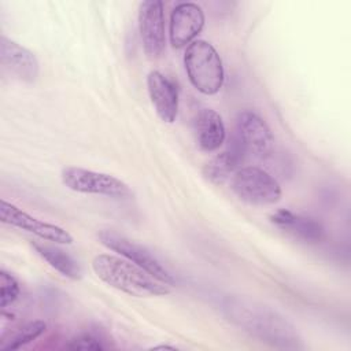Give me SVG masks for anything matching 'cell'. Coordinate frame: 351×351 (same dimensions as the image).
I'll list each match as a JSON object with an SVG mask.
<instances>
[{
    "mask_svg": "<svg viewBox=\"0 0 351 351\" xmlns=\"http://www.w3.org/2000/svg\"><path fill=\"white\" fill-rule=\"evenodd\" d=\"M223 311L229 321L251 336L281 350L303 348L296 328L276 310L243 298H228Z\"/></svg>",
    "mask_w": 351,
    "mask_h": 351,
    "instance_id": "obj_1",
    "label": "cell"
},
{
    "mask_svg": "<svg viewBox=\"0 0 351 351\" xmlns=\"http://www.w3.org/2000/svg\"><path fill=\"white\" fill-rule=\"evenodd\" d=\"M92 269L99 280L130 296L152 298L171 292L170 285L156 280L126 258L100 254L93 258Z\"/></svg>",
    "mask_w": 351,
    "mask_h": 351,
    "instance_id": "obj_2",
    "label": "cell"
},
{
    "mask_svg": "<svg viewBox=\"0 0 351 351\" xmlns=\"http://www.w3.org/2000/svg\"><path fill=\"white\" fill-rule=\"evenodd\" d=\"M184 66L191 84L203 95H215L223 85L225 73L217 49L204 40L189 44L184 53Z\"/></svg>",
    "mask_w": 351,
    "mask_h": 351,
    "instance_id": "obj_3",
    "label": "cell"
},
{
    "mask_svg": "<svg viewBox=\"0 0 351 351\" xmlns=\"http://www.w3.org/2000/svg\"><path fill=\"white\" fill-rule=\"evenodd\" d=\"M230 189L240 200L254 206H269L281 199L277 180L256 166L237 169L230 177Z\"/></svg>",
    "mask_w": 351,
    "mask_h": 351,
    "instance_id": "obj_4",
    "label": "cell"
},
{
    "mask_svg": "<svg viewBox=\"0 0 351 351\" xmlns=\"http://www.w3.org/2000/svg\"><path fill=\"white\" fill-rule=\"evenodd\" d=\"M60 178L64 186L78 193L103 195L117 199H125L132 195L130 188L122 180L82 167H64L60 173Z\"/></svg>",
    "mask_w": 351,
    "mask_h": 351,
    "instance_id": "obj_5",
    "label": "cell"
},
{
    "mask_svg": "<svg viewBox=\"0 0 351 351\" xmlns=\"http://www.w3.org/2000/svg\"><path fill=\"white\" fill-rule=\"evenodd\" d=\"M232 140L245 158H265L273 148V134L267 123L252 111H241L236 118Z\"/></svg>",
    "mask_w": 351,
    "mask_h": 351,
    "instance_id": "obj_6",
    "label": "cell"
},
{
    "mask_svg": "<svg viewBox=\"0 0 351 351\" xmlns=\"http://www.w3.org/2000/svg\"><path fill=\"white\" fill-rule=\"evenodd\" d=\"M99 240L100 243L107 247L108 250H112L118 252L121 256L132 261L137 266L143 267L145 271H148L152 277L156 280L174 287L176 278L160 265V262L143 245L126 239L125 236L114 232V230H100L99 232Z\"/></svg>",
    "mask_w": 351,
    "mask_h": 351,
    "instance_id": "obj_7",
    "label": "cell"
},
{
    "mask_svg": "<svg viewBox=\"0 0 351 351\" xmlns=\"http://www.w3.org/2000/svg\"><path fill=\"white\" fill-rule=\"evenodd\" d=\"M138 32L145 55L148 58L160 56L166 44L165 11L160 0H148L140 4Z\"/></svg>",
    "mask_w": 351,
    "mask_h": 351,
    "instance_id": "obj_8",
    "label": "cell"
},
{
    "mask_svg": "<svg viewBox=\"0 0 351 351\" xmlns=\"http://www.w3.org/2000/svg\"><path fill=\"white\" fill-rule=\"evenodd\" d=\"M0 219L4 223L33 233L43 240L53 241L58 244L73 243V236L66 229L53 223L40 221L5 200H1L0 203Z\"/></svg>",
    "mask_w": 351,
    "mask_h": 351,
    "instance_id": "obj_9",
    "label": "cell"
},
{
    "mask_svg": "<svg viewBox=\"0 0 351 351\" xmlns=\"http://www.w3.org/2000/svg\"><path fill=\"white\" fill-rule=\"evenodd\" d=\"M204 26V12L196 3H180L170 15L169 36L174 48H182L193 43Z\"/></svg>",
    "mask_w": 351,
    "mask_h": 351,
    "instance_id": "obj_10",
    "label": "cell"
},
{
    "mask_svg": "<svg viewBox=\"0 0 351 351\" xmlns=\"http://www.w3.org/2000/svg\"><path fill=\"white\" fill-rule=\"evenodd\" d=\"M0 60L1 66L22 82L32 84L38 77L40 67L34 53L5 36L0 37Z\"/></svg>",
    "mask_w": 351,
    "mask_h": 351,
    "instance_id": "obj_11",
    "label": "cell"
},
{
    "mask_svg": "<svg viewBox=\"0 0 351 351\" xmlns=\"http://www.w3.org/2000/svg\"><path fill=\"white\" fill-rule=\"evenodd\" d=\"M147 89L158 117L166 123H173L178 114L177 85L160 71L154 70L147 77Z\"/></svg>",
    "mask_w": 351,
    "mask_h": 351,
    "instance_id": "obj_12",
    "label": "cell"
},
{
    "mask_svg": "<svg viewBox=\"0 0 351 351\" xmlns=\"http://www.w3.org/2000/svg\"><path fill=\"white\" fill-rule=\"evenodd\" d=\"M269 218L273 225L298 239H302L303 241L319 243L324 239V226L311 217L296 214L287 208H280L271 213Z\"/></svg>",
    "mask_w": 351,
    "mask_h": 351,
    "instance_id": "obj_13",
    "label": "cell"
},
{
    "mask_svg": "<svg viewBox=\"0 0 351 351\" xmlns=\"http://www.w3.org/2000/svg\"><path fill=\"white\" fill-rule=\"evenodd\" d=\"M195 138L200 149L217 151L225 141L226 132L221 115L211 108H202L193 119Z\"/></svg>",
    "mask_w": 351,
    "mask_h": 351,
    "instance_id": "obj_14",
    "label": "cell"
},
{
    "mask_svg": "<svg viewBox=\"0 0 351 351\" xmlns=\"http://www.w3.org/2000/svg\"><path fill=\"white\" fill-rule=\"evenodd\" d=\"M245 156L241 148L232 140L228 149L211 158L203 167V176L206 180L215 185L223 184L233 173L241 167Z\"/></svg>",
    "mask_w": 351,
    "mask_h": 351,
    "instance_id": "obj_15",
    "label": "cell"
},
{
    "mask_svg": "<svg viewBox=\"0 0 351 351\" xmlns=\"http://www.w3.org/2000/svg\"><path fill=\"white\" fill-rule=\"evenodd\" d=\"M32 247L36 252L55 270H58L62 276L70 280H81L82 269L75 259H73L69 254L62 251L55 245H49L45 243H32Z\"/></svg>",
    "mask_w": 351,
    "mask_h": 351,
    "instance_id": "obj_16",
    "label": "cell"
},
{
    "mask_svg": "<svg viewBox=\"0 0 351 351\" xmlns=\"http://www.w3.org/2000/svg\"><path fill=\"white\" fill-rule=\"evenodd\" d=\"M45 329H47V324L44 321H41V319L30 321V322L25 324L23 326L18 328L16 330L11 332L5 339H3L1 344H0V350H3V351L18 350V348L32 343L37 337H40L45 332Z\"/></svg>",
    "mask_w": 351,
    "mask_h": 351,
    "instance_id": "obj_17",
    "label": "cell"
},
{
    "mask_svg": "<svg viewBox=\"0 0 351 351\" xmlns=\"http://www.w3.org/2000/svg\"><path fill=\"white\" fill-rule=\"evenodd\" d=\"M19 296V284L15 277L5 270L0 271V307L5 308Z\"/></svg>",
    "mask_w": 351,
    "mask_h": 351,
    "instance_id": "obj_18",
    "label": "cell"
},
{
    "mask_svg": "<svg viewBox=\"0 0 351 351\" xmlns=\"http://www.w3.org/2000/svg\"><path fill=\"white\" fill-rule=\"evenodd\" d=\"M67 348H71V350H96L97 351V350H103L104 346L93 335L84 333V335H80V336L74 337L67 344Z\"/></svg>",
    "mask_w": 351,
    "mask_h": 351,
    "instance_id": "obj_19",
    "label": "cell"
},
{
    "mask_svg": "<svg viewBox=\"0 0 351 351\" xmlns=\"http://www.w3.org/2000/svg\"><path fill=\"white\" fill-rule=\"evenodd\" d=\"M176 350V347H173V346H167V344H160V346H155V347H152V350Z\"/></svg>",
    "mask_w": 351,
    "mask_h": 351,
    "instance_id": "obj_20",
    "label": "cell"
}]
</instances>
